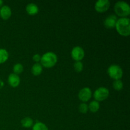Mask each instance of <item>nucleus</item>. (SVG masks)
Instances as JSON below:
<instances>
[{"label": "nucleus", "instance_id": "obj_6", "mask_svg": "<svg viewBox=\"0 0 130 130\" xmlns=\"http://www.w3.org/2000/svg\"><path fill=\"white\" fill-rule=\"evenodd\" d=\"M72 58L76 61H81L85 57V51L81 46H75L71 51Z\"/></svg>", "mask_w": 130, "mask_h": 130}, {"label": "nucleus", "instance_id": "obj_5", "mask_svg": "<svg viewBox=\"0 0 130 130\" xmlns=\"http://www.w3.org/2000/svg\"><path fill=\"white\" fill-rule=\"evenodd\" d=\"M109 95V90L107 88L100 87L96 89L93 93V97L97 102L103 101L107 99Z\"/></svg>", "mask_w": 130, "mask_h": 130}, {"label": "nucleus", "instance_id": "obj_7", "mask_svg": "<svg viewBox=\"0 0 130 130\" xmlns=\"http://www.w3.org/2000/svg\"><path fill=\"white\" fill-rule=\"evenodd\" d=\"M110 5V3L109 0H99L95 3V8L98 12H105L109 8Z\"/></svg>", "mask_w": 130, "mask_h": 130}, {"label": "nucleus", "instance_id": "obj_23", "mask_svg": "<svg viewBox=\"0 0 130 130\" xmlns=\"http://www.w3.org/2000/svg\"><path fill=\"white\" fill-rule=\"evenodd\" d=\"M3 86H4V83H3V81L2 80L0 79V89L2 88L3 87Z\"/></svg>", "mask_w": 130, "mask_h": 130}, {"label": "nucleus", "instance_id": "obj_9", "mask_svg": "<svg viewBox=\"0 0 130 130\" xmlns=\"http://www.w3.org/2000/svg\"><path fill=\"white\" fill-rule=\"evenodd\" d=\"M118 20V18L115 15H110L108 16L104 20V25L107 28H114Z\"/></svg>", "mask_w": 130, "mask_h": 130}, {"label": "nucleus", "instance_id": "obj_2", "mask_svg": "<svg viewBox=\"0 0 130 130\" xmlns=\"http://www.w3.org/2000/svg\"><path fill=\"white\" fill-rule=\"evenodd\" d=\"M41 66L46 68L53 67L57 62V56L55 53L52 52H46L41 57Z\"/></svg>", "mask_w": 130, "mask_h": 130}, {"label": "nucleus", "instance_id": "obj_3", "mask_svg": "<svg viewBox=\"0 0 130 130\" xmlns=\"http://www.w3.org/2000/svg\"><path fill=\"white\" fill-rule=\"evenodd\" d=\"M114 9L116 13L121 18L127 17L130 13L129 5L125 1H118L114 5Z\"/></svg>", "mask_w": 130, "mask_h": 130}, {"label": "nucleus", "instance_id": "obj_8", "mask_svg": "<svg viewBox=\"0 0 130 130\" xmlns=\"http://www.w3.org/2000/svg\"><path fill=\"white\" fill-rule=\"evenodd\" d=\"M92 92L90 88L85 87L81 89L78 94V97L79 100L82 102H88L91 97Z\"/></svg>", "mask_w": 130, "mask_h": 130}, {"label": "nucleus", "instance_id": "obj_1", "mask_svg": "<svg viewBox=\"0 0 130 130\" xmlns=\"http://www.w3.org/2000/svg\"><path fill=\"white\" fill-rule=\"evenodd\" d=\"M116 28L120 35L128 36L130 34V20L128 17H123L118 19Z\"/></svg>", "mask_w": 130, "mask_h": 130}, {"label": "nucleus", "instance_id": "obj_15", "mask_svg": "<svg viewBox=\"0 0 130 130\" xmlns=\"http://www.w3.org/2000/svg\"><path fill=\"white\" fill-rule=\"evenodd\" d=\"M9 57L8 52L6 50L0 48V63H3L6 62Z\"/></svg>", "mask_w": 130, "mask_h": 130}, {"label": "nucleus", "instance_id": "obj_19", "mask_svg": "<svg viewBox=\"0 0 130 130\" xmlns=\"http://www.w3.org/2000/svg\"><path fill=\"white\" fill-rule=\"evenodd\" d=\"M113 88L118 91L122 90L123 88V83L121 80H115L113 83Z\"/></svg>", "mask_w": 130, "mask_h": 130}, {"label": "nucleus", "instance_id": "obj_17", "mask_svg": "<svg viewBox=\"0 0 130 130\" xmlns=\"http://www.w3.org/2000/svg\"><path fill=\"white\" fill-rule=\"evenodd\" d=\"M32 130H48V128L45 124L38 121L32 126Z\"/></svg>", "mask_w": 130, "mask_h": 130}, {"label": "nucleus", "instance_id": "obj_18", "mask_svg": "<svg viewBox=\"0 0 130 130\" xmlns=\"http://www.w3.org/2000/svg\"><path fill=\"white\" fill-rule=\"evenodd\" d=\"M13 69L14 74H16L18 75L19 74L22 72L23 70H24V67H23L22 64H21V63H17L14 65Z\"/></svg>", "mask_w": 130, "mask_h": 130}, {"label": "nucleus", "instance_id": "obj_22", "mask_svg": "<svg viewBox=\"0 0 130 130\" xmlns=\"http://www.w3.org/2000/svg\"><path fill=\"white\" fill-rule=\"evenodd\" d=\"M34 61H35L36 62H38L39 61L41 60V56L39 54H35L32 57Z\"/></svg>", "mask_w": 130, "mask_h": 130}, {"label": "nucleus", "instance_id": "obj_13", "mask_svg": "<svg viewBox=\"0 0 130 130\" xmlns=\"http://www.w3.org/2000/svg\"><path fill=\"white\" fill-rule=\"evenodd\" d=\"M32 73L34 75V76H38L43 71V66L41 64L39 63H34L32 66L31 68Z\"/></svg>", "mask_w": 130, "mask_h": 130}, {"label": "nucleus", "instance_id": "obj_16", "mask_svg": "<svg viewBox=\"0 0 130 130\" xmlns=\"http://www.w3.org/2000/svg\"><path fill=\"white\" fill-rule=\"evenodd\" d=\"M21 124L24 128H30L33 125V120L29 117H25L22 119Z\"/></svg>", "mask_w": 130, "mask_h": 130}, {"label": "nucleus", "instance_id": "obj_12", "mask_svg": "<svg viewBox=\"0 0 130 130\" xmlns=\"http://www.w3.org/2000/svg\"><path fill=\"white\" fill-rule=\"evenodd\" d=\"M26 11L29 15H35L39 11V8L35 3H29L26 6Z\"/></svg>", "mask_w": 130, "mask_h": 130}, {"label": "nucleus", "instance_id": "obj_11", "mask_svg": "<svg viewBox=\"0 0 130 130\" xmlns=\"http://www.w3.org/2000/svg\"><path fill=\"white\" fill-rule=\"evenodd\" d=\"M11 8L7 5H3L0 8V17L4 20H7L11 17Z\"/></svg>", "mask_w": 130, "mask_h": 130}, {"label": "nucleus", "instance_id": "obj_14", "mask_svg": "<svg viewBox=\"0 0 130 130\" xmlns=\"http://www.w3.org/2000/svg\"><path fill=\"white\" fill-rule=\"evenodd\" d=\"M88 109L92 112H96L100 109V104L96 100L91 101L88 105Z\"/></svg>", "mask_w": 130, "mask_h": 130}, {"label": "nucleus", "instance_id": "obj_4", "mask_svg": "<svg viewBox=\"0 0 130 130\" xmlns=\"http://www.w3.org/2000/svg\"><path fill=\"white\" fill-rule=\"evenodd\" d=\"M109 76L115 80L120 79L123 76V69L119 66L116 64L111 65L107 69Z\"/></svg>", "mask_w": 130, "mask_h": 130}, {"label": "nucleus", "instance_id": "obj_20", "mask_svg": "<svg viewBox=\"0 0 130 130\" xmlns=\"http://www.w3.org/2000/svg\"><path fill=\"white\" fill-rule=\"evenodd\" d=\"M74 68L76 72H80L83 69V64L81 61H76L74 63Z\"/></svg>", "mask_w": 130, "mask_h": 130}, {"label": "nucleus", "instance_id": "obj_24", "mask_svg": "<svg viewBox=\"0 0 130 130\" xmlns=\"http://www.w3.org/2000/svg\"><path fill=\"white\" fill-rule=\"evenodd\" d=\"M3 1L2 0H0V7L3 6Z\"/></svg>", "mask_w": 130, "mask_h": 130}, {"label": "nucleus", "instance_id": "obj_10", "mask_svg": "<svg viewBox=\"0 0 130 130\" xmlns=\"http://www.w3.org/2000/svg\"><path fill=\"white\" fill-rule=\"evenodd\" d=\"M8 81L10 85L12 87L15 88L19 85L20 83V79L19 76L16 74H10L8 77Z\"/></svg>", "mask_w": 130, "mask_h": 130}, {"label": "nucleus", "instance_id": "obj_21", "mask_svg": "<svg viewBox=\"0 0 130 130\" xmlns=\"http://www.w3.org/2000/svg\"><path fill=\"white\" fill-rule=\"evenodd\" d=\"M79 110L81 113L86 114L88 112V105L85 102L81 103L79 105Z\"/></svg>", "mask_w": 130, "mask_h": 130}]
</instances>
